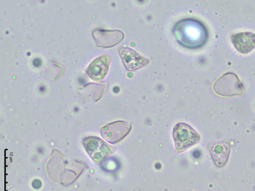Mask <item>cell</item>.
Returning a JSON list of instances; mask_svg holds the SVG:
<instances>
[{
    "label": "cell",
    "mask_w": 255,
    "mask_h": 191,
    "mask_svg": "<svg viewBox=\"0 0 255 191\" xmlns=\"http://www.w3.org/2000/svg\"><path fill=\"white\" fill-rule=\"evenodd\" d=\"M173 135L177 154L184 152L200 140L199 134L193 127L184 123H179L175 126Z\"/></svg>",
    "instance_id": "obj_3"
},
{
    "label": "cell",
    "mask_w": 255,
    "mask_h": 191,
    "mask_svg": "<svg viewBox=\"0 0 255 191\" xmlns=\"http://www.w3.org/2000/svg\"><path fill=\"white\" fill-rule=\"evenodd\" d=\"M173 34L178 44L189 49H197L205 45L208 32L201 21L194 18H185L175 24Z\"/></svg>",
    "instance_id": "obj_1"
},
{
    "label": "cell",
    "mask_w": 255,
    "mask_h": 191,
    "mask_svg": "<svg viewBox=\"0 0 255 191\" xmlns=\"http://www.w3.org/2000/svg\"><path fill=\"white\" fill-rule=\"evenodd\" d=\"M212 88L217 95L224 97L241 96L245 92L239 77L232 73L223 75L215 81Z\"/></svg>",
    "instance_id": "obj_2"
},
{
    "label": "cell",
    "mask_w": 255,
    "mask_h": 191,
    "mask_svg": "<svg viewBox=\"0 0 255 191\" xmlns=\"http://www.w3.org/2000/svg\"><path fill=\"white\" fill-rule=\"evenodd\" d=\"M232 43L240 53L247 54L255 49V34L250 32H242L231 36Z\"/></svg>",
    "instance_id": "obj_10"
},
{
    "label": "cell",
    "mask_w": 255,
    "mask_h": 191,
    "mask_svg": "<svg viewBox=\"0 0 255 191\" xmlns=\"http://www.w3.org/2000/svg\"><path fill=\"white\" fill-rule=\"evenodd\" d=\"M93 36L97 46L100 48H111L117 46L124 40V33L119 30H106L97 29Z\"/></svg>",
    "instance_id": "obj_7"
},
{
    "label": "cell",
    "mask_w": 255,
    "mask_h": 191,
    "mask_svg": "<svg viewBox=\"0 0 255 191\" xmlns=\"http://www.w3.org/2000/svg\"><path fill=\"white\" fill-rule=\"evenodd\" d=\"M111 62L109 55H102L94 59L88 68L87 73L94 81L102 82L108 75Z\"/></svg>",
    "instance_id": "obj_8"
},
{
    "label": "cell",
    "mask_w": 255,
    "mask_h": 191,
    "mask_svg": "<svg viewBox=\"0 0 255 191\" xmlns=\"http://www.w3.org/2000/svg\"><path fill=\"white\" fill-rule=\"evenodd\" d=\"M208 150L215 165L218 167H222L227 162L231 149V144L227 141H219L209 143Z\"/></svg>",
    "instance_id": "obj_9"
},
{
    "label": "cell",
    "mask_w": 255,
    "mask_h": 191,
    "mask_svg": "<svg viewBox=\"0 0 255 191\" xmlns=\"http://www.w3.org/2000/svg\"><path fill=\"white\" fill-rule=\"evenodd\" d=\"M89 155L97 163H102L113 153V147L98 138H88L84 142Z\"/></svg>",
    "instance_id": "obj_5"
},
{
    "label": "cell",
    "mask_w": 255,
    "mask_h": 191,
    "mask_svg": "<svg viewBox=\"0 0 255 191\" xmlns=\"http://www.w3.org/2000/svg\"><path fill=\"white\" fill-rule=\"evenodd\" d=\"M131 129L132 126L130 123L117 121L104 125L101 129V133L105 140L115 144L123 140L129 134Z\"/></svg>",
    "instance_id": "obj_4"
},
{
    "label": "cell",
    "mask_w": 255,
    "mask_h": 191,
    "mask_svg": "<svg viewBox=\"0 0 255 191\" xmlns=\"http://www.w3.org/2000/svg\"><path fill=\"white\" fill-rule=\"evenodd\" d=\"M118 53L127 71L133 72L148 65V60L139 54L133 49L128 47H120Z\"/></svg>",
    "instance_id": "obj_6"
}]
</instances>
